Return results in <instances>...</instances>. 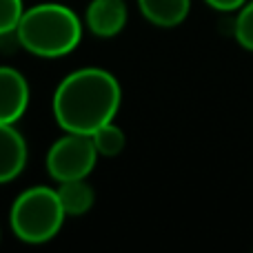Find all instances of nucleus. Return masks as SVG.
I'll return each mask as SVG.
<instances>
[{
	"label": "nucleus",
	"instance_id": "nucleus-5",
	"mask_svg": "<svg viewBox=\"0 0 253 253\" xmlns=\"http://www.w3.org/2000/svg\"><path fill=\"white\" fill-rule=\"evenodd\" d=\"M29 107V84L18 69L0 65V123L16 125Z\"/></svg>",
	"mask_w": 253,
	"mask_h": 253
},
{
	"label": "nucleus",
	"instance_id": "nucleus-12",
	"mask_svg": "<svg viewBox=\"0 0 253 253\" xmlns=\"http://www.w3.org/2000/svg\"><path fill=\"white\" fill-rule=\"evenodd\" d=\"M22 13H25L22 0H0V36L16 31Z\"/></svg>",
	"mask_w": 253,
	"mask_h": 253
},
{
	"label": "nucleus",
	"instance_id": "nucleus-3",
	"mask_svg": "<svg viewBox=\"0 0 253 253\" xmlns=\"http://www.w3.org/2000/svg\"><path fill=\"white\" fill-rule=\"evenodd\" d=\"M67 213L58 191L51 187H31L13 200L9 224L18 240L27 245H42L58 236Z\"/></svg>",
	"mask_w": 253,
	"mask_h": 253
},
{
	"label": "nucleus",
	"instance_id": "nucleus-4",
	"mask_svg": "<svg viewBox=\"0 0 253 253\" xmlns=\"http://www.w3.org/2000/svg\"><path fill=\"white\" fill-rule=\"evenodd\" d=\"M98 162V151L91 135L87 133H65L51 144L44 158L47 173L56 182L83 180L93 171Z\"/></svg>",
	"mask_w": 253,
	"mask_h": 253
},
{
	"label": "nucleus",
	"instance_id": "nucleus-1",
	"mask_svg": "<svg viewBox=\"0 0 253 253\" xmlns=\"http://www.w3.org/2000/svg\"><path fill=\"white\" fill-rule=\"evenodd\" d=\"M123 102V89L114 74L100 67L71 71L53 93V118L65 133L91 135L114 123Z\"/></svg>",
	"mask_w": 253,
	"mask_h": 253
},
{
	"label": "nucleus",
	"instance_id": "nucleus-9",
	"mask_svg": "<svg viewBox=\"0 0 253 253\" xmlns=\"http://www.w3.org/2000/svg\"><path fill=\"white\" fill-rule=\"evenodd\" d=\"M56 191L65 213L71 215V218H78V215L87 213L93 207V200H96V193H93L91 184H87V178L60 182V187Z\"/></svg>",
	"mask_w": 253,
	"mask_h": 253
},
{
	"label": "nucleus",
	"instance_id": "nucleus-8",
	"mask_svg": "<svg viewBox=\"0 0 253 253\" xmlns=\"http://www.w3.org/2000/svg\"><path fill=\"white\" fill-rule=\"evenodd\" d=\"M142 16L156 27H178L191 11V0H138Z\"/></svg>",
	"mask_w": 253,
	"mask_h": 253
},
{
	"label": "nucleus",
	"instance_id": "nucleus-11",
	"mask_svg": "<svg viewBox=\"0 0 253 253\" xmlns=\"http://www.w3.org/2000/svg\"><path fill=\"white\" fill-rule=\"evenodd\" d=\"M233 36L240 47L253 51V0H247L245 7L238 9V18L233 22Z\"/></svg>",
	"mask_w": 253,
	"mask_h": 253
},
{
	"label": "nucleus",
	"instance_id": "nucleus-6",
	"mask_svg": "<svg viewBox=\"0 0 253 253\" xmlns=\"http://www.w3.org/2000/svg\"><path fill=\"white\" fill-rule=\"evenodd\" d=\"M84 22L98 38H114L126 25L125 0H91L84 13Z\"/></svg>",
	"mask_w": 253,
	"mask_h": 253
},
{
	"label": "nucleus",
	"instance_id": "nucleus-13",
	"mask_svg": "<svg viewBox=\"0 0 253 253\" xmlns=\"http://www.w3.org/2000/svg\"><path fill=\"white\" fill-rule=\"evenodd\" d=\"M205 2L215 11H238L240 7H245L247 0H205Z\"/></svg>",
	"mask_w": 253,
	"mask_h": 253
},
{
	"label": "nucleus",
	"instance_id": "nucleus-2",
	"mask_svg": "<svg viewBox=\"0 0 253 253\" xmlns=\"http://www.w3.org/2000/svg\"><path fill=\"white\" fill-rule=\"evenodd\" d=\"M18 42L38 58H62L78 47L83 22L69 7L40 2L25 9L16 27Z\"/></svg>",
	"mask_w": 253,
	"mask_h": 253
},
{
	"label": "nucleus",
	"instance_id": "nucleus-7",
	"mask_svg": "<svg viewBox=\"0 0 253 253\" xmlns=\"http://www.w3.org/2000/svg\"><path fill=\"white\" fill-rule=\"evenodd\" d=\"M27 165V142L13 125L0 123V184H7L22 173Z\"/></svg>",
	"mask_w": 253,
	"mask_h": 253
},
{
	"label": "nucleus",
	"instance_id": "nucleus-10",
	"mask_svg": "<svg viewBox=\"0 0 253 253\" xmlns=\"http://www.w3.org/2000/svg\"><path fill=\"white\" fill-rule=\"evenodd\" d=\"M91 140L96 144L98 156H105V158H114L118 153H123V149L126 144L125 131L120 126H116L114 123H107L100 129H96L91 133Z\"/></svg>",
	"mask_w": 253,
	"mask_h": 253
}]
</instances>
